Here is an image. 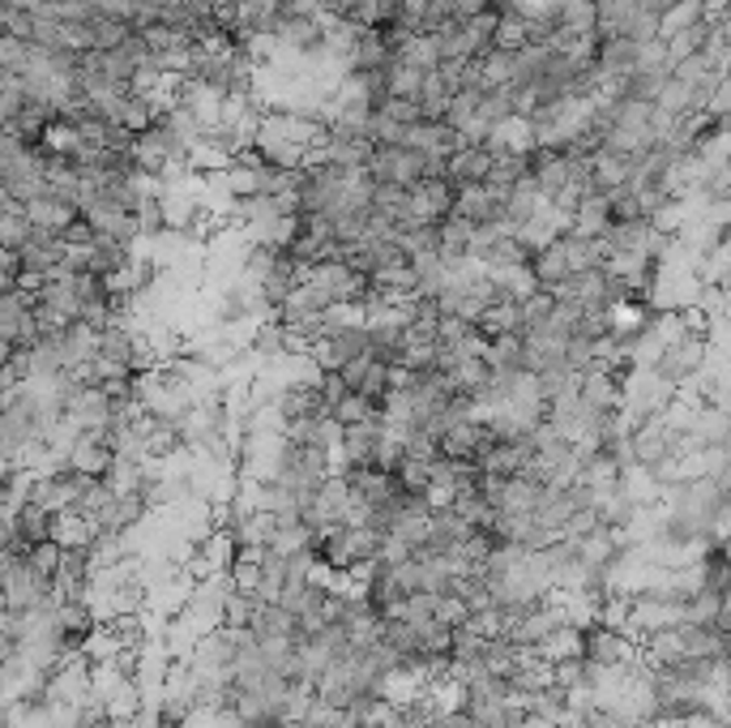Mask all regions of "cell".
<instances>
[{
	"instance_id": "9a60e30c",
	"label": "cell",
	"mask_w": 731,
	"mask_h": 728,
	"mask_svg": "<svg viewBox=\"0 0 731 728\" xmlns=\"http://www.w3.org/2000/svg\"><path fill=\"white\" fill-rule=\"evenodd\" d=\"M382 407L373 403V398L364 395H343L334 407H330V420L338 425V429H347V425H359V420H368V416H377Z\"/></svg>"
},
{
	"instance_id": "7c38bea8",
	"label": "cell",
	"mask_w": 731,
	"mask_h": 728,
	"mask_svg": "<svg viewBox=\"0 0 731 728\" xmlns=\"http://www.w3.org/2000/svg\"><path fill=\"white\" fill-rule=\"evenodd\" d=\"M556 240H561V249H565L570 274H582V270H599V266H604V249H599V240H595V236L565 232V236H556Z\"/></svg>"
},
{
	"instance_id": "4fadbf2b",
	"label": "cell",
	"mask_w": 731,
	"mask_h": 728,
	"mask_svg": "<svg viewBox=\"0 0 731 728\" xmlns=\"http://www.w3.org/2000/svg\"><path fill=\"white\" fill-rule=\"evenodd\" d=\"M693 22H701L698 0H671L668 9L659 13V43H664V39H671V34L689 31Z\"/></svg>"
},
{
	"instance_id": "ba28073f",
	"label": "cell",
	"mask_w": 731,
	"mask_h": 728,
	"mask_svg": "<svg viewBox=\"0 0 731 728\" xmlns=\"http://www.w3.org/2000/svg\"><path fill=\"white\" fill-rule=\"evenodd\" d=\"M531 279H535V288L543 292H556L565 279H570V262H565V249H561V240H552V245H543L540 253H531Z\"/></svg>"
},
{
	"instance_id": "7a4b0ae2",
	"label": "cell",
	"mask_w": 731,
	"mask_h": 728,
	"mask_svg": "<svg viewBox=\"0 0 731 728\" xmlns=\"http://www.w3.org/2000/svg\"><path fill=\"white\" fill-rule=\"evenodd\" d=\"M577 656L595 664V668H620L637 656V638L616 626H604V622H591V626H582V652Z\"/></svg>"
},
{
	"instance_id": "e0dca14e",
	"label": "cell",
	"mask_w": 731,
	"mask_h": 728,
	"mask_svg": "<svg viewBox=\"0 0 731 728\" xmlns=\"http://www.w3.org/2000/svg\"><path fill=\"white\" fill-rule=\"evenodd\" d=\"M27 565L39 570L43 579H56V565H61V544H56V540H39V544H31V549H27Z\"/></svg>"
},
{
	"instance_id": "d6986e66",
	"label": "cell",
	"mask_w": 731,
	"mask_h": 728,
	"mask_svg": "<svg viewBox=\"0 0 731 728\" xmlns=\"http://www.w3.org/2000/svg\"><path fill=\"white\" fill-rule=\"evenodd\" d=\"M13 288H22L18 253H13V249H0V292H13Z\"/></svg>"
},
{
	"instance_id": "8992f818",
	"label": "cell",
	"mask_w": 731,
	"mask_h": 728,
	"mask_svg": "<svg viewBox=\"0 0 731 728\" xmlns=\"http://www.w3.org/2000/svg\"><path fill=\"white\" fill-rule=\"evenodd\" d=\"M471 236H476V223H467L462 215L449 210L446 219L437 223V258L446 266L462 262V258L471 253Z\"/></svg>"
},
{
	"instance_id": "ac0fdd59",
	"label": "cell",
	"mask_w": 731,
	"mask_h": 728,
	"mask_svg": "<svg viewBox=\"0 0 731 728\" xmlns=\"http://www.w3.org/2000/svg\"><path fill=\"white\" fill-rule=\"evenodd\" d=\"M377 112H382V116H389V121H398V125H415V121H424V116H419V103H415V100H398V95H385Z\"/></svg>"
},
{
	"instance_id": "8fae6325",
	"label": "cell",
	"mask_w": 731,
	"mask_h": 728,
	"mask_svg": "<svg viewBox=\"0 0 731 728\" xmlns=\"http://www.w3.org/2000/svg\"><path fill=\"white\" fill-rule=\"evenodd\" d=\"M582 652V630L577 626H556L547 638H543L540 647H535V661H543V664H561V661H582L577 656Z\"/></svg>"
},
{
	"instance_id": "2e32d148",
	"label": "cell",
	"mask_w": 731,
	"mask_h": 728,
	"mask_svg": "<svg viewBox=\"0 0 731 728\" xmlns=\"http://www.w3.org/2000/svg\"><path fill=\"white\" fill-rule=\"evenodd\" d=\"M13 523H18V540H22L27 549L52 535V514H43V510H39V506H31V501L18 510V519H13Z\"/></svg>"
},
{
	"instance_id": "3957f363",
	"label": "cell",
	"mask_w": 731,
	"mask_h": 728,
	"mask_svg": "<svg viewBox=\"0 0 731 728\" xmlns=\"http://www.w3.org/2000/svg\"><path fill=\"white\" fill-rule=\"evenodd\" d=\"M304 279H309V283H317L330 304H364L368 288H373V283H368L364 274H355L347 262L309 266V270H304Z\"/></svg>"
},
{
	"instance_id": "30bf717a",
	"label": "cell",
	"mask_w": 731,
	"mask_h": 728,
	"mask_svg": "<svg viewBox=\"0 0 731 728\" xmlns=\"http://www.w3.org/2000/svg\"><path fill=\"white\" fill-rule=\"evenodd\" d=\"M385 65H389V48L382 31H359L347 56V73H385Z\"/></svg>"
},
{
	"instance_id": "6da1fadb",
	"label": "cell",
	"mask_w": 731,
	"mask_h": 728,
	"mask_svg": "<svg viewBox=\"0 0 731 728\" xmlns=\"http://www.w3.org/2000/svg\"><path fill=\"white\" fill-rule=\"evenodd\" d=\"M706 361H710V343H706L701 334H676V339L664 343V352L655 356L650 373H655L659 382H668L671 391L680 395L701 368H706Z\"/></svg>"
},
{
	"instance_id": "9c48e42d",
	"label": "cell",
	"mask_w": 731,
	"mask_h": 728,
	"mask_svg": "<svg viewBox=\"0 0 731 728\" xmlns=\"http://www.w3.org/2000/svg\"><path fill=\"white\" fill-rule=\"evenodd\" d=\"M599 4L595 0H552V22L565 34H595Z\"/></svg>"
},
{
	"instance_id": "5b68a950",
	"label": "cell",
	"mask_w": 731,
	"mask_h": 728,
	"mask_svg": "<svg viewBox=\"0 0 731 728\" xmlns=\"http://www.w3.org/2000/svg\"><path fill=\"white\" fill-rule=\"evenodd\" d=\"M453 215H462L476 228H501V201L492 198L483 185H462L453 189Z\"/></svg>"
},
{
	"instance_id": "277c9868",
	"label": "cell",
	"mask_w": 731,
	"mask_h": 728,
	"mask_svg": "<svg viewBox=\"0 0 731 728\" xmlns=\"http://www.w3.org/2000/svg\"><path fill=\"white\" fill-rule=\"evenodd\" d=\"M492 150L488 146H458L446 159V185L449 189H462V185H483L488 171H492Z\"/></svg>"
},
{
	"instance_id": "5bb4252c",
	"label": "cell",
	"mask_w": 731,
	"mask_h": 728,
	"mask_svg": "<svg viewBox=\"0 0 731 728\" xmlns=\"http://www.w3.org/2000/svg\"><path fill=\"white\" fill-rule=\"evenodd\" d=\"M492 48H497V52H518V48H526V22H522L518 13L501 9V13H497V27H492Z\"/></svg>"
},
{
	"instance_id": "52a82bcc",
	"label": "cell",
	"mask_w": 731,
	"mask_h": 728,
	"mask_svg": "<svg viewBox=\"0 0 731 728\" xmlns=\"http://www.w3.org/2000/svg\"><path fill=\"white\" fill-rule=\"evenodd\" d=\"M249 352H253L257 361H283L286 352H300V347H295V334L286 331V326H279L274 318H265V322L253 326Z\"/></svg>"
}]
</instances>
